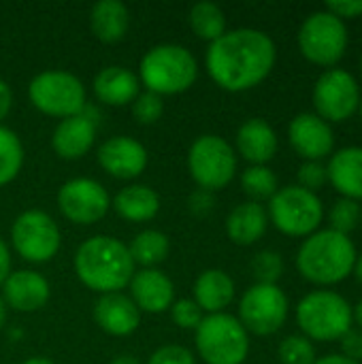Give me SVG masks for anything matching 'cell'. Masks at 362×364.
<instances>
[{"label":"cell","instance_id":"cell-16","mask_svg":"<svg viewBox=\"0 0 362 364\" xmlns=\"http://www.w3.org/2000/svg\"><path fill=\"white\" fill-rule=\"evenodd\" d=\"M98 164L115 179H134L147 166L145 147L130 136H111L98 147Z\"/></svg>","mask_w":362,"mask_h":364},{"label":"cell","instance_id":"cell-33","mask_svg":"<svg viewBox=\"0 0 362 364\" xmlns=\"http://www.w3.org/2000/svg\"><path fill=\"white\" fill-rule=\"evenodd\" d=\"M280 360L282 364H314L316 363V348L303 335H290L280 343Z\"/></svg>","mask_w":362,"mask_h":364},{"label":"cell","instance_id":"cell-28","mask_svg":"<svg viewBox=\"0 0 362 364\" xmlns=\"http://www.w3.org/2000/svg\"><path fill=\"white\" fill-rule=\"evenodd\" d=\"M169 250H171V243H169V237L160 230H143L139 232L128 252L134 260V264H141L145 269H154L156 264L164 262L166 256H169Z\"/></svg>","mask_w":362,"mask_h":364},{"label":"cell","instance_id":"cell-20","mask_svg":"<svg viewBox=\"0 0 362 364\" xmlns=\"http://www.w3.org/2000/svg\"><path fill=\"white\" fill-rule=\"evenodd\" d=\"M96 139V122L83 111L79 115L62 119L51 136L53 151L64 160H79L83 158Z\"/></svg>","mask_w":362,"mask_h":364},{"label":"cell","instance_id":"cell-18","mask_svg":"<svg viewBox=\"0 0 362 364\" xmlns=\"http://www.w3.org/2000/svg\"><path fill=\"white\" fill-rule=\"evenodd\" d=\"M2 301L6 307L30 314L49 301V284L43 275L34 271H15L9 273V277L2 284Z\"/></svg>","mask_w":362,"mask_h":364},{"label":"cell","instance_id":"cell-46","mask_svg":"<svg viewBox=\"0 0 362 364\" xmlns=\"http://www.w3.org/2000/svg\"><path fill=\"white\" fill-rule=\"evenodd\" d=\"M352 320L358 324V331H362V301L352 309Z\"/></svg>","mask_w":362,"mask_h":364},{"label":"cell","instance_id":"cell-40","mask_svg":"<svg viewBox=\"0 0 362 364\" xmlns=\"http://www.w3.org/2000/svg\"><path fill=\"white\" fill-rule=\"evenodd\" d=\"M326 11L337 15L339 19H354L362 15V0H335L326 2Z\"/></svg>","mask_w":362,"mask_h":364},{"label":"cell","instance_id":"cell-19","mask_svg":"<svg viewBox=\"0 0 362 364\" xmlns=\"http://www.w3.org/2000/svg\"><path fill=\"white\" fill-rule=\"evenodd\" d=\"M94 320L105 333H109L113 337H126L139 328L141 311L132 303L130 296L111 292V294H102L98 299V303L94 307Z\"/></svg>","mask_w":362,"mask_h":364},{"label":"cell","instance_id":"cell-1","mask_svg":"<svg viewBox=\"0 0 362 364\" xmlns=\"http://www.w3.org/2000/svg\"><path fill=\"white\" fill-rule=\"evenodd\" d=\"M277 60L275 43L256 28L224 32L207 49V73L226 92H247L262 83Z\"/></svg>","mask_w":362,"mask_h":364},{"label":"cell","instance_id":"cell-27","mask_svg":"<svg viewBox=\"0 0 362 364\" xmlns=\"http://www.w3.org/2000/svg\"><path fill=\"white\" fill-rule=\"evenodd\" d=\"M111 207L128 222H147L160 211L158 194L147 186H128L113 198Z\"/></svg>","mask_w":362,"mask_h":364},{"label":"cell","instance_id":"cell-36","mask_svg":"<svg viewBox=\"0 0 362 364\" xmlns=\"http://www.w3.org/2000/svg\"><path fill=\"white\" fill-rule=\"evenodd\" d=\"M171 318H173V322L179 328H188V331L192 328V331H196L205 316H203V309L194 301L181 299V301H175L171 305Z\"/></svg>","mask_w":362,"mask_h":364},{"label":"cell","instance_id":"cell-43","mask_svg":"<svg viewBox=\"0 0 362 364\" xmlns=\"http://www.w3.org/2000/svg\"><path fill=\"white\" fill-rule=\"evenodd\" d=\"M9 273H11V254H9L6 243L0 239V284H4Z\"/></svg>","mask_w":362,"mask_h":364},{"label":"cell","instance_id":"cell-50","mask_svg":"<svg viewBox=\"0 0 362 364\" xmlns=\"http://www.w3.org/2000/svg\"><path fill=\"white\" fill-rule=\"evenodd\" d=\"M358 113H361V119H362V96H361V105H358Z\"/></svg>","mask_w":362,"mask_h":364},{"label":"cell","instance_id":"cell-49","mask_svg":"<svg viewBox=\"0 0 362 364\" xmlns=\"http://www.w3.org/2000/svg\"><path fill=\"white\" fill-rule=\"evenodd\" d=\"M4 322H6V303L0 296V328L4 326Z\"/></svg>","mask_w":362,"mask_h":364},{"label":"cell","instance_id":"cell-39","mask_svg":"<svg viewBox=\"0 0 362 364\" xmlns=\"http://www.w3.org/2000/svg\"><path fill=\"white\" fill-rule=\"evenodd\" d=\"M341 350H344V356L354 360V363L361 364L362 360V331H354L350 328L341 339Z\"/></svg>","mask_w":362,"mask_h":364},{"label":"cell","instance_id":"cell-48","mask_svg":"<svg viewBox=\"0 0 362 364\" xmlns=\"http://www.w3.org/2000/svg\"><path fill=\"white\" fill-rule=\"evenodd\" d=\"M21 364H53L49 358H45V356H32V358H28V360H23Z\"/></svg>","mask_w":362,"mask_h":364},{"label":"cell","instance_id":"cell-34","mask_svg":"<svg viewBox=\"0 0 362 364\" xmlns=\"http://www.w3.org/2000/svg\"><path fill=\"white\" fill-rule=\"evenodd\" d=\"M252 273L256 277V284L277 286V279L284 275V260L273 250L258 252L252 260Z\"/></svg>","mask_w":362,"mask_h":364},{"label":"cell","instance_id":"cell-4","mask_svg":"<svg viewBox=\"0 0 362 364\" xmlns=\"http://www.w3.org/2000/svg\"><path fill=\"white\" fill-rule=\"evenodd\" d=\"M139 77L147 92H154L158 96L181 94L194 85L198 77V66L194 55L186 47L164 43L151 47L143 55Z\"/></svg>","mask_w":362,"mask_h":364},{"label":"cell","instance_id":"cell-30","mask_svg":"<svg viewBox=\"0 0 362 364\" xmlns=\"http://www.w3.org/2000/svg\"><path fill=\"white\" fill-rule=\"evenodd\" d=\"M23 164V145L19 136L6 128L0 126V188L11 183Z\"/></svg>","mask_w":362,"mask_h":364},{"label":"cell","instance_id":"cell-31","mask_svg":"<svg viewBox=\"0 0 362 364\" xmlns=\"http://www.w3.org/2000/svg\"><path fill=\"white\" fill-rule=\"evenodd\" d=\"M241 188L254 203L271 200L280 190L277 177L269 166H247L241 175Z\"/></svg>","mask_w":362,"mask_h":364},{"label":"cell","instance_id":"cell-25","mask_svg":"<svg viewBox=\"0 0 362 364\" xmlns=\"http://www.w3.org/2000/svg\"><path fill=\"white\" fill-rule=\"evenodd\" d=\"M235 299V282L230 279L228 273L220 269H209L198 275L194 284V303L211 314H224V309L233 303Z\"/></svg>","mask_w":362,"mask_h":364},{"label":"cell","instance_id":"cell-45","mask_svg":"<svg viewBox=\"0 0 362 364\" xmlns=\"http://www.w3.org/2000/svg\"><path fill=\"white\" fill-rule=\"evenodd\" d=\"M111 364H141L134 356H128V354H122V356H115Z\"/></svg>","mask_w":362,"mask_h":364},{"label":"cell","instance_id":"cell-29","mask_svg":"<svg viewBox=\"0 0 362 364\" xmlns=\"http://www.w3.org/2000/svg\"><path fill=\"white\" fill-rule=\"evenodd\" d=\"M190 28L198 38L213 43L226 32V15L213 2H196L190 9Z\"/></svg>","mask_w":362,"mask_h":364},{"label":"cell","instance_id":"cell-10","mask_svg":"<svg viewBox=\"0 0 362 364\" xmlns=\"http://www.w3.org/2000/svg\"><path fill=\"white\" fill-rule=\"evenodd\" d=\"M301 53L318 66H335L348 49V28L344 19L329 11L312 13L299 30Z\"/></svg>","mask_w":362,"mask_h":364},{"label":"cell","instance_id":"cell-37","mask_svg":"<svg viewBox=\"0 0 362 364\" xmlns=\"http://www.w3.org/2000/svg\"><path fill=\"white\" fill-rule=\"evenodd\" d=\"M297 177H299V186L305 188V190H309V192H314V194L329 183L326 166L322 162H316V160H305L299 166Z\"/></svg>","mask_w":362,"mask_h":364},{"label":"cell","instance_id":"cell-13","mask_svg":"<svg viewBox=\"0 0 362 364\" xmlns=\"http://www.w3.org/2000/svg\"><path fill=\"white\" fill-rule=\"evenodd\" d=\"M361 105L358 81L352 73L344 68H329L322 73L314 85V107L316 115L324 122H346L350 119Z\"/></svg>","mask_w":362,"mask_h":364},{"label":"cell","instance_id":"cell-47","mask_svg":"<svg viewBox=\"0 0 362 364\" xmlns=\"http://www.w3.org/2000/svg\"><path fill=\"white\" fill-rule=\"evenodd\" d=\"M352 273H354V277L358 279V284L362 286V254L356 256V262H354V271Z\"/></svg>","mask_w":362,"mask_h":364},{"label":"cell","instance_id":"cell-17","mask_svg":"<svg viewBox=\"0 0 362 364\" xmlns=\"http://www.w3.org/2000/svg\"><path fill=\"white\" fill-rule=\"evenodd\" d=\"M128 286L130 299L139 307V311L162 314L175 303V286L158 269H143L134 273Z\"/></svg>","mask_w":362,"mask_h":364},{"label":"cell","instance_id":"cell-23","mask_svg":"<svg viewBox=\"0 0 362 364\" xmlns=\"http://www.w3.org/2000/svg\"><path fill=\"white\" fill-rule=\"evenodd\" d=\"M139 77L124 66H107L94 79V94L109 107L132 105L139 92Z\"/></svg>","mask_w":362,"mask_h":364},{"label":"cell","instance_id":"cell-6","mask_svg":"<svg viewBox=\"0 0 362 364\" xmlns=\"http://www.w3.org/2000/svg\"><path fill=\"white\" fill-rule=\"evenodd\" d=\"M196 350L207 364H243L250 354V337L239 318L211 314L196 328Z\"/></svg>","mask_w":362,"mask_h":364},{"label":"cell","instance_id":"cell-22","mask_svg":"<svg viewBox=\"0 0 362 364\" xmlns=\"http://www.w3.org/2000/svg\"><path fill=\"white\" fill-rule=\"evenodd\" d=\"M329 181L350 200H362V147H344L326 164Z\"/></svg>","mask_w":362,"mask_h":364},{"label":"cell","instance_id":"cell-5","mask_svg":"<svg viewBox=\"0 0 362 364\" xmlns=\"http://www.w3.org/2000/svg\"><path fill=\"white\" fill-rule=\"evenodd\" d=\"M297 322L309 341H337L352 328V307L333 290H316L297 305Z\"/></svg>","mask_w":362,"mask_h":364},{"label":"cell","instance_id":"cell-14","mask_svg":"<svg viewBox=\"0 0 362 364\" xmlns=\"http://www.w3.org/2000/svg\"><path fill=\"white\" fill-rule=\"evenodd\" d=\"M58 205L66 220L79 226H90L107 215L111 209V198L96 179L77 177L60 188Z\"/></svg>","mask_w":362,"mask_h":364},{"label":"cell","instance_id":"cell-12","mask_svg":"<svg viewBox=\"0 0 362 364\" xmlns=\"http://www.w3.org/2000/svg\"><path fill=\"white\" fill-rule=\"evenodd\" d=\"M60 228L45 211H23L11 228V243L15 252L34 264L49 262L60 250Z\"/></svg>","mask_w":362,"mask_h":364},{"label":"cell","instance_id":"cell-51","mask_svg":"<svg viewBox=\"0 0 362 364\" xmlns=\"http://www.w3.org/2000/svg\"><path fill=\"white\" fill-rule=\"evenodd\" d=\"M361 70H362V60H361Z\"/></svg>","mask_w":362,"mask_h":364},{"label":"cell","instance_id":"cell-41","mask_svg":"<svg viewBox=\"0 0 362 364\" xmlns=\"http://www.w3.org/2000/svg\"><path fill=\"white\" fill-rule=\"evenodd\" d=\"M188 205H190V211H192V213L205 215V213H209V211L213 209V196H211V192H207V190H198V192H194V194L190 196Z\"/></svg>","mask_w":362,"mask_h":364},{"label":"cell","instance_id":"cell-44","mask_svg":"<svg viewBox=\"0 0 362 364\" xmlns=\"http://www.w3.org/2000/svg\"><path fill=\"white\" fill-rule=\"evenodd\" d=\"M314 364H358V363H354V360L346 358L344 354H329V356H324V358H316V363Z\"/></svg>","mask_w":362,"mask_h":364},{"label":"cell","instance_id":"cell-7","mask_svg":"<svg viewBox=\"0 0 362 364\" xmlns=\"http://www.w3.org/2000/svg\"><path fill=\"white\" fill-rule=\"evenodd\" d=\"M267 215L280 232L288 237H309L322 224L324 205L318 194L301 186H286L269 200Z\"/></svg>","mask_w":362,"mask_h":364},{"label":"cell","instance_id":"cell-21","mask_svg":"<svg viewBox=\"0 0 362 364\" xmlns=\"http://www.w3.org/2000/svg\"><path fill=\"white\" fill-rule=\"evenodd\" d=\"M237 151L252 166H267L277 154V134L273 126L260 117L247 119L237 130Z\"/></svg>","mask_w":362,"mask_h":364},{"label":"cell","instance_id":"cell-9","mask_svg":"<svg viewBox=\"0 0 362 364\" xmlns=\"http://www.w3.org/2000/svg\"><path fill=\"white\" fill-rule=\"evenodd\" d=\"M188 168L201 190H222L237 173V154L222 136L203 134L188 151Z\"/></svg>","mask_w":362,"mask_h":364},{"label":"cell","instance_id":"cell-3","mask_svg":"<svg viewBox=\"0 0 362 364\" xmlns=\"http://www.w3.org/2000/svg\"><path fill=\"white\" fill-rule=\"evenodd\" d=\"M356 256L350 237L331 228L316 230L303 241L297 254V269L316 286H335L352 275Z\"/></svg>","mask_w":362,"mask_h":364},{"label":"cell","instance_id":"cell-2","mask_svg":"<svg viewBox=\"0 0 362 364\" xmlns=\"http://www.w3.org/2000/svg\"><path fill=\"white\" fill-rule=\"evenodd\" d=\"M134 260L128 247L105 235H96L83 241L75 254V271L83 286L94 292L111 294L126 288L132 279Z\"/></svg>","mask_w":362,"mask_h":364},{"label":"cell","instance_id":"cell-26","mask_svg":"<svg viewBox=\"0 0 362 364\" xmlns=\"http://www.w3.org/2000/svg\"><path fill=\"white\" fill-rule=\"evenodd\" d=\"M90 26L98 41L117 43L128 30V9L119 0H100L92 6Z\"/></svg>","mask_w":362,"mask_h":364},{"label":"cell","instance_id":"cell-38","mask_svg":"<svg viewBox=\"0 0 362 364\" xmlns=\"http://www.w3.org/2000/svg\"><path fill=\"white\" fill-rule=\"evenodd\" d=\"M147 364H196L190 350L181 346H164L149 356Z\"/></svg>","mask_w":362,"mask_h":364},{"label":"cell","instance_id":"cell-24","mask_svg":"<svg viewBox=\"0 0 362 364\" xmlns=\"http://www.w3.org/2000/svg\"><path fill=\"white\" fill-rule=\"evenodd\" d=\"M267 224H269L267 209L260 203L247 200L230 211L226 220V232L228 239L237 245H254L267 232Z\"/></svg>","mask_w":362,"mask_h":364},{"label":"cell","instance_id":"cell-11","mask_svg":"<svg viewBox=\"0 0 362 364\" xmlns=\"http://www.w3.org/2000/svg\"><path fill=\"white\" fill-rule=\"evenodd\" d=\"M288 296L280 286L254 284L239 303V322L247 333L267 337L277 333L288 318Z\"/></svg>","mask_w":362,"mask_h":364},{"label":"cell","instance_id":"cell-35","mask_svg":"<svg viewBox=\"0 0 362 364\" xmlns=\"http://www.w3.org/2000/svg\"><path fill=\"white\" fill-rule=\"evenodd\" d=\"M164 113V102L162 96L154 94V92H143L134 98L132 102V117L139 124H156Z\"/></svg>","mask_w":362,"mask_h":364},{"label":"cell","instance_id":"cell-8","mask_svg":"<svg viewBox=\"0 0 362 364\" xmlns=\"http://www.w3.org/2000/svg\"><path fill=\"white\" fill-rule=\"evenodd\" d=\"M30 102L45 115L73 117L85 111V87L66 70L38 73L28 85Z\"/></svg>","mask_w":362,"mask_h":364},{"label":"cell","instance_id":"cell-15","mask_svg":"<svg viewBox=\"0 0 362 364\" xmlns=\"http://www.w3.org/2000/svg\"><path fill=\"white\" fill-rule=\"evenodd\" d=\"M288 141L303 160L322 162L335 149V134L329 122L316 113H299L288 126Z\"/></svg>","mask_w":362,"mask_h":364},{"label":"cell","instance_id":"cell-32","mask_svg":"<svg viewBox=\"0 0 362 364\" xmlns=\"http://www.w3.org/2000/svg\"><path fill=\"white\" fill-rule=\"evenodd\" d=\"M362 218L361 205L356 200H350V198H339L331 213H329V222H331V230L339 232V235H350L352 230H356L358 222Z\"/></svg>","mask_w":362,"mask_h":364},{"label":"cell","instance_id":"cell-42","mask_svg":"<svg viewBox=\"0 0 362 364\" xmlns=\"http://www.w3.org/2000/svg\"><path fill=\"white\" fill-rule=\"evenodd\" d=\"M11 102H13V94L11 87L0 79V122L6 117V113L11 111Z\"/></svg>","mask_w":362,"mask_h":364}]
</instances>
